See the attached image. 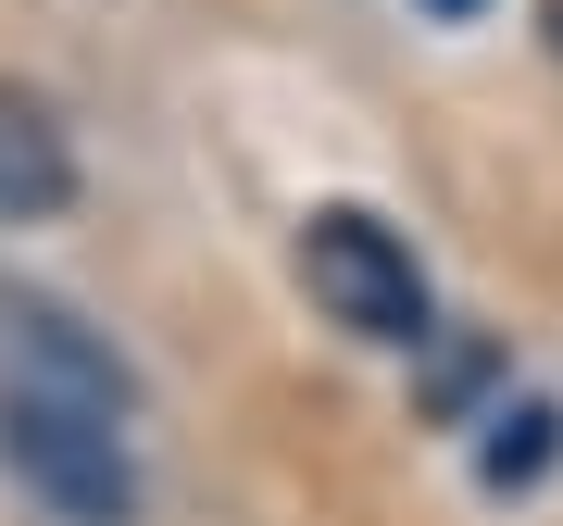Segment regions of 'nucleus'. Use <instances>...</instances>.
Here are the masks:
<instances>
[{
  "instance_id": "obj_3",
  "label": "nucleus",
  "mask_w": 563,
  "mask_h": 526,
  "mask_svg": "<svg viewBox=\"0 0 563 526\" xmlns=\"http://www.w3.org/2000/svg\"><path fill=\"white\" fill-rule=\"evenodd\" d=\"M0 388H25V402H76V414H113V426L139 414V376H125L63 302H38V288H0Z\"/></svg>"
},
{
  "instance_id": "obj_5",
  "label": "nucleus",
  "mask_w": 563,
  "mask_h": 526,
  "mask_svg": "<svg viewBox=\"0 0 563 526\" xmlns=\"http://www.w3.org/2000/svg\"><path fill=\"white\" fill-rule=\"evenodd\" d=\"M551 451H563V414H551V402H514V414H488L476 476H488V489H539V476H551Z\"/></svg>"
},
{
  "instance_id": "obj_1",
  "label": "nucleus",
  "mask_w": 563,
  "mask_h": 526,
  "mask_svg": "<svg viewBox=\"0 0 563 526\" xmlns=\"http://www.w3.org/2000/svg\"><path fill=\"white\" fill-rule=\"evenodd\" d=\"M0 476H13L51 526H139V464H125V426L113 414L0 388Z\"/></svg>"
},
{
  "instance_id": "obj_6",
  "label": "nucleus",
  "mask_w": 563,
  "mask_h": 526,
  "mask_svg": "<svg viewBox=\"0 0 563 526\" xmlns=\"http://www.w3.org/2000/svg\"><path fill=\"white\" fill-rule=\"evenodd\" d=\"M426 13H439V25H476V13H488V0H426Z\"/></svg>"
},
{
  "instance_id": "obj_7",
  "label": "nucleus",
  "mask_w": 563,
  "mask_h": 526,
  "mask_svg": "<svg viewBox=\"0 0 563 526\" xmlns=\"http://www.w3.org/2000/svg\"><path fill=\"white\" fill-rule=\"evenodd\" d=\"M551 39H563V0H551Z\"/></svg>"
},
{
  "instance_id": "obj_4",
  "label": "nucleus",
  "mask_w": 563,
  "mask_h": 526,
  "mask_svg": "<svg viewBox=\"0 0 563 526\" xmlns=\"http://www.w3.org/2000/svg\"><path fill=\"white\" fill-rule=\"evenodd\" d=\"M63 201H76V139H63V113L38 88H0V213L38 226Z\"/></svg>"
},
{
  "instance_id": "obj_2",
  "label": "nucleus",
  "mask_w": 563,
  "mask_h": 526,
  "mask_svg": "<svg viewBox=\"0 0 563 526\" xmlns=\"http://www.w3.org/2000/svg\"><path fill=\"white\" fill-rule=\"evenodd\" d=\"M301 288L325 302V326H351L363 351H426L439 326H426V263L413 239L388 213H363V201H325L301 226Z\"/></svg>"
}]
</instances>
